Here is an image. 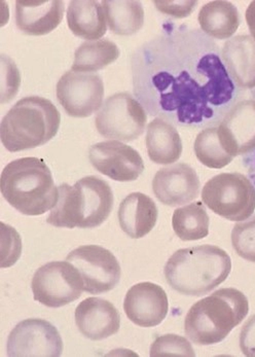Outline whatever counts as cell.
<instances>
[{
    "mask_svg": "<svg viewBox=\"0 0 255 357\" xmlns=\"http://www.w3.org/2000/svg\"><path fill=\"white\" fill-rule=\"evenodd\" d=\"M132 83L149 116L192 129L217 126L243 95L215 40L173 24L136 50Z\"/></svg>",
    "mask_w": 255,
    "mask_h": 357,
    "instance_id": "6da1fadb",
    "label": "cell"
},
{
    "mask_svg": "<svg viewBox=\"0 0 255 357\" xmlns=\"http://www.w3.org/2000/svg\"><path fill=\"white\" fill-rule=\"evenodd\" d=\"M232 259L226 250L205 244L177 250L166 263L164 274L168 284L185 296H201L226 280Z\"/></svg>",
    "mask_w": 255,
    "mask_h": 357,
    "instance_id": "7a4b0ae2",
    "label": "cell"
},
{
    "mask_svg": "<svg viewBox=\"0 0 255 357\" xmlns=\"http://www.w3.org/2000/svg\"><path fill=\"white\" fill-rule=\"evenodd\" d=\"M58 201L47 222L56 228L94 229L101 226L114 208V192L107 181L86 176L75 185L62 183Z\"/></svg>",
    "mask_w": 255,
    "mask_h": 357,
    "instance_id": "3957f363",
    "label": "cell"
},
{
    "mask_svg": "<svg viewBox=\"0 0 255 357\" xmlns=\"http://www.w3.org/2000/svg\"><path fill=\"white\" fill-rule=\"evenodd\" d=\"M0 189L10 206L30 216L52 211L59 192L45 161L31 157L15 160L4 167Z\"/></svg>",
    "mask_w": 255,
    "mask_h": 357,
    "instance_id": "277c9868",
    "label": "cell"
},
{
    "mask_svg": "<svg viewBox=\"0 0 255 357\" xmlns=\"http://www.w3.org/2000/svg\"><path fill=\"white\" fill-rule=\"evenodd\" d=\"M249 312V302L239 289H222L194 303L185 320V332L194 344L224 341Z\"/></svg>",
    "mask_w": 255,
    "mask_h": 357,
    "instance_id": "5b68a950",
    "label": "cell"
},
{
    "mask_svg": "<svg viewBox=\"0 0 255 357\" xmlns=\"http://www.w3.org/2000/svg\"><path fill=\"white\" fill-rule=\"evenodd\" d=\"M61 114L55 105L40 96L21 99L2 119L0 137L10 153L47 144L59 131Z\"/></svg>",
    "mask_w": 255,
    "mask_h": 357,
    "instance_id": "8992f818",
    "label": "cell"
},
{
    "mask_svg": "<svg viewBox=\"0 0 255 357\" xmlns=\"http://www.w3.org/2000/svg\"><path fill=\"white\" fill-rule=\"evenodd\" d=\"M202 200L217 215L243 222L255 211V188L242 173H222L205 183Z\"/></svg>",
    "mask_w": 255,
    "mask_h": 357,
    "instance_id": "52a82bcc",
    "label": "cell"
},
{
    "mask_svg": "<svg viewBox=\"0 0 255 357\" xmlns=\"http://www.w3.org/2000/svg\"><path fill=\"white\" fill-rule=\"evenodd\" d=\"M148 116L144 106L130 93L108 97L95 119L97 130L108 139L131 142L146 130Z\"/></svg>",
    "mask_w": 255,
    "mask_h": 357,
    "instance_id": "ba28073f",
    "label": "cell"
},
{
    "mask_svg": "<svg viewBox=\"0 0 255 357\" xmlns=\"http://www.w3.org/2000/svg\"><path fill=\"white\" fill-rule=\"evenodd\" d=\"M34 300L49 308H60L81 298L83 280L69 261H51L40 267L31 281Z\"/></svg>",
    "mask_w": 255,
    "mask_h": 357,
    "instance_id": "9c48e42d",
    "label": "cell"
},
{
    "mask_svg": "<svg viewBox=\"0 0 255 357\" xmlns=\"http://www.w3.org/2000/svg\"><path fill=\"white\" fill-rule=\"evenodd\" d=\"M66 261L81 274L86 293H108L120 282V264L107 248L99 245L79 246L67 255Z\"/></svg>",
    "mask_w": 255,
    "mask_h": 357,
    "instance_id": "30bf717a",
    "label": "cell"
},
{
    "mask_svg": "<svg viewBox=\"0 0 255 357\" xmlns=\"http://www.w3.org/2000/svg\"><path fill=\"white\" fill-rule=\"evenodd\" d=\"M56 93L68 116L88 118L102 107L105 84L96 73L70 70L58 82Z\"/></svg>",
    "mask_w": 255,
    "mask_h": 357,
    "instance_id": "8fae6325",
    "label": "cell"
},
{
    "mask_svg": "<svg viewBox=\"0 0 255 357\" xmlns=\"http://www.w3.org/2000/svg\"><path fill=\"white\" fill-rule=\"evenodd\" d=\"M6 349L12 357H59L63 352V341L51 322L30 318L15 326Z\"/></svg>",
    "mask_w": 255,
    "mask_h": 357,
    "instance_id": "7c38bea8",
    "label": "cell"
},
{
    "mask_svg": "<svg viewBox=\"0 0 255 357\" xmlns=\"http://www.w3.org/2000/svg\"><path fill=\"white\" fill-rule=\"evenodd\" d=\"M88 159L101 174L121 183L136 181L144 171L140 153L118 140L99 142L91 146Z\"/></svg>",
    "mask_w": 255,
    "mask_h": 357,
    "instance_id": "4fadbf2b",
    "label": "cell"
},
{
    "mask_svg": "<svg viewBox=\"0 0 255 357\" xmlns=\"http://www.w3.org/2000/svg\"><path fill=\"white\" fill-rule=\"evenodd\" d=\"M220 142L233 158L255 149V99L235 103L217 125Z\"/></svg>",
    "mask_w": 255,
    "mask_h": 357,
    "instance_id": "5bb4252c",
    "label": "cell"
},
{
    "mask_svg": "<svg viewBox=\"0 0 255 357\" xmlns=\"http://www.w3.org/2000/svg\"><path fill=\"white\" fill-rule=\"evenodd\" d=\"M127 317L141 328H155L165 319L169 311L166 291L153 282H140L128 291L124 301Z\"/></svg>",
    "mask_w": 255,
    "mask_h": 357,
    "instance_id": "9a60e30c",
    "label": "cell"
},
{
    "mask_svg": "<svg viewBox=\"0 0 255 357\" xmlns=\"http://www.w3.org/2000/svg\"><path fill=\"white\" fill-rule=\"evenodd\" d=\"M200 188L196 170L185 163L160 169L153 181V190L157 200L170 207L196 200Z\"/></svg>",
    "mask_w": 255,
    "mask_h": 357,
    "instance_id": "2e32d148",
    "label": "cell"
},
{
    "mask_svg": "<svg viewBox=\"0 0 255 357\" xmlns=\"http://www.w3.org/2000/svg\"><path fill=\"white\" fill-rule=\"evenodd\" d=\"M75 317L79 332L92 341L107 339L120 331V312L105 298H86L75 309Z\"/></svg>",
    "mask_w": 255,
    "mask_h": 357,
    "instance_id": "e0dca14e",
    "label": "cell"
},
{
    "mask_svg": "<svg viewBox=\"0 0 255 357\" xmlns=\"http://www.w3.org/2000/svg\"><path fill=\"white\" fill-rule=\"evenodd\" d=\"M64 2L61 0L16 1L17 27L28 36L49 34L60 25L64 17Z\"/></svg>",
    "mask_w": 255,
    "mask_h": 357,
    "instance_id": "ac0fdd59",
    "label": "cell"
},
{
    "mask_svg": "<svg viewBox=\"0 0 255 357\" xmlns=\"http://www.w3.org/2000/svg\"><path fill=\"white\" fill-rule=\"evenodd\" d=\"M222 59L231 79L241 91L255 88V40L250 36H237L226 40Z\"/></svg>",
    "mask_w": 255,
    "mask_h": 357,
    "instance_id": "d6986e66",
    "label": "cell"
},
{
    "mask_svg": "<svg viewBox=\"0 0 255 357\" xmlns=\"http://www.w3.org/2000/svg\"><path fill=\"white\" fill-rule=\"evenodd\" d=\"M157 216L155 201L139 192L128 195L118 208L121 229L132 239H140L150 233L157 224Z\"/></svg>",
    "mask_w": 255,
    "mask_h": 357,
    "instance_id": "ffe728a7",
    "label": "cell"
},
{
    "mask_svg": "<svg viewBox=\"0 0 255 357\" xmlns=\"http://www.w3.org/2000/svg\"><path fill=\"white\" fill-rule=\"evenodd\" d=\"M149 159L159 165L178 161L183 153V142L174 125L155 118L149 123L146 138Z\"/></svg>",
    "mask_w": 255,
    "mask_h": 357,
    "instance_id": "44dd1931",
    "label": "cell"
},
{
    "mask_svg": "<svg viewBox=\"0 0 255 357\" xmlns=\"http://www.w3.org/2000/svg\"><path fill=\"white\" fill-rule=\"evenodd\" d=\"M67 23L75 36L99 40L107 33V18L102 4L95 0H73L67 10Z\"/></svg>",
    "mask_w": 255,
    "mask_h": 357,
    "instance_id": "7402d4cb",
    "label": "cell"
},
{
    "mask_svg": "<svg viewBox=\"0 0 255 357\" xmlns=\"http://www.w3.org/2000/svg\"><path fill=\"white\" fill-rule=\"evenodd\" d=\"M198 21L206 36L222 40L232 38L241 24V17L232 2L215 0L202 6Z\"/></svg>",
    "mask_w": 255,
    "mask_h": 357,
    "instance_id": "603a6c76",
    "label": "cell"
},
{
    "mask_svg": "<svg viewBox=\"0 0 255 357\" xmlns=\"http://www.w3.org/2000/svg\"><path fill=\"white\" fill-rule=\"evenodd\" d=\"M103 10L110 31L116 36H129L137 33L144 23L142 3L136 0H105Z\"/></svg>",
    "mask_w": 255,
    "mask_h": 357,
    "instance_id": "cb8c5ba5",
    "label": "cell"
},
{
    "mask_svg": "<svg viewBox=\"0 0 255 357\" xmlns=\"http://www.w3.org/2000/svg\"><path fill=\"white\" fill-rule=\"evenodd\" d=\"M118 57L120 50L116 43L108 40H88L75 51L71 69L77 73H93L114 63Z\"/></svg>",
    "mask_w": 255,
    "mask_h": 357,
    "instance_id": "d4e9b609",
    "label": "cell"
},
{
    "mask_svg": "<svg viewBox=\"0 0 255 357\" xmlns=\"http://www.w3.org/2000/svg\"><path fill=\"white\" fill-rule=\"evenodd\" d=\"M210 218L201 202L180 207L172 216L175 234L183 241H198L209 235Z\"/></svg>",
    "mask_w": 255,
    "mask_h": 357,
    "instance_id": "484cf974",
    "label": "cell"
},
{
    "mask_svg": "<svg viewBox=\"0 0 255 357\" xmlns=\"http://www.w3.org/2000/svg\"><path fill=\"white\" fill-rule=\"evenodd\" d=\"M194 151L196 159L208 168L226 167L234 160L222 146L217 126L205 128L196 135Z\"/></svg>",
    "mask_w": 255,
    "mask_h": 357,
    "instance_id": "4316f807",
    "label": "cell"
},
{
    "mask_svg": "<svg viewBox=\"0 0 255 357\" xmlns=\"http://www.w3.org/2000/svg\"><path fill=\"white\" fill-rule=\"evenodd\" d=\"M232 243L239 257L255 263V215L235 225Z\"/></svg>",
    "mask_w": 255,
    "mask_h": 357,
    "instance_id": "83f0119b",
    "label": "cell"
},
{
    "mask_svg": "<svg viewBox=\"0 0 255 357\" xmlns=\"http://www.w3.org/2000/svg\"><path fill=\"white\" fill-rule=\"evenodd\" d=\"M151 357H194V348L191 342L178 335L168 334L157 337L151 344Z\"/></svg>",
    "mask_w": 255,
    "mask_h": 357,
    "instance_id": "f1b7e54d",
    "label": "cell"
},
{
    "mask_svg": "<svg viewBox=\"0 0 255 357\" xmlns=\"http://www.w3.org/2000/svg\"><path fill=\"white\" fill-rule=\"evenodd\" d=\"M155 8L162 14L175 19L189 17L196 8V1H153Z\"/></svg>",
    "mask_w": 255,
    "mask_h": 357,
    "instance_id": "f546056e",
    "label": "cell"
},
{
    "mask_svg": "<svg viewBox=\"0 0 255 357\" xmlns=\"http://www.w3.org/2000/svg\"><path fill=\"white\" fill-rule=\"evenodd\" d=\"M240 348L244 356L255 357V315L250 317L240 333Z\"/></svg>",
    "mask_w": 255,
    "mask_h": 357,
    "instance_id": "4dcf8cb0",
    "label": "cell"
},
{
    "mask_svg": "<svg viewBox=\"0 0 255 357\" xmlns=\"http://www.w3.org/2000/svg\"><path fill=\"white\" fill-rule=\"evenodd\" d=\"M242 163H243L244 167L247 170L248 177H249L255 188V149L252 153L244 155Z\"/></svg>",
    "mask_w": 255,
    "mask_h": 357,
    "instance_id": "1f68e13d",
    "label": "cell"
},
{
    "mask_svg": "<svg viewBox=\"0 0 255 357\" xmlns=\"http://www.w3.org/2000/svg\"><path fill=\"white\" fill-rule=\"evenodd\" d=\"M245 17L248 28H249L250 33H252V38L255 40V0L250 2L249 6H248Z\"/></svg>",
    "mask_w": 255,
    "mask_h": 357,
    "instance_id": "d6a6232c",
    "label": "cell"
},
{
    "mask_svg": "<svg viewBox=\"0 0 255 357\" xmlns=\"http://www.w3.org/2000/svg\"><path fill=\"white\" fill-rule=\"evenodd\" d=\"M252 97H254V99H255V88L252 89Z\"/></svg>",
    "mask_w": 255,
    "mask_h": 357,
    "instance_id": "836d02e7",
    "label": "cell"
}]
</instances>
